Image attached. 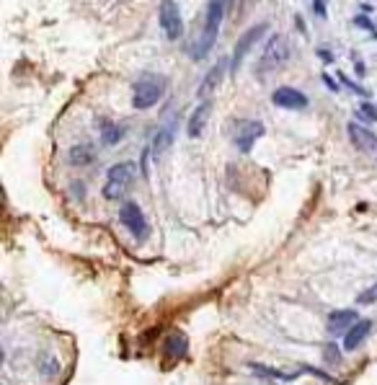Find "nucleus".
I'll return each instance as SVG.
<instances>
[{"label": "nucleus", "mask_w": 377, "mask_h": 385, "mask_svg": "<svg viewBox=\"0 0 377 385\" xmlns=\"http://www.w3.org/2000/svg\"><path fill=\"white\" fill-rule=\"evenodd\" d=\"M347 132H349V140H351L359 150H365V153H375L377 150V135L372 129L362 127L357 122H349Z\"/></svg>", "instance_id": "nucleus-10"}, {"label": "nucleus", "mask_w": 377, "mask_h": 385, "mask_svg": "<svg viewBox=\"0 0 377 385\" xmlns=\"http://www.w3.org/2000/svg\"><path fill=\"white\" fill-rule=\"evenodd\" d=\"M271 101L279 109H305L308 106V96L298 88H289V86H282V88L274 91Z\"/></svg>", "instance_id": "nucleus-9"}, {"label": "nucleus", "mask_w": 377, "mask_h": 385, "mask_svg": "<svg viewBox=\"0 0 377 385\" xmlns=\"http://www.w3.org/2000/svg\"><path fill=\"white\" fill-rule=\"evenodd\" d=\"M261 135H264V124L256 122V119H238L230 127V138H233V142H235V148L240 153H249Z\"/></svg>", "instance_id": "nucleus-5"}, {"label": "nucleus", "mask_w": 377, "mask_h": 385, "mask_svg": "<svg viewBox=\"0 0 377 385\" xmlns=\"http://www.w3.org/2000/svg\"><path fill=\"white\" fill-rule=\"evenodd\" d=\"M222 3H225V8H228V6H230V0H222Z\"/></svg>", "instance_id": "nucleus-23"}, {"label": "nucleus", "mask_w": 377, "mask_h": 385, "mask_svg": "<svg viewBox=\"0 0 377 385\" xmlns=\"http://www.w3.org/2000/svg\"><path fill=\"white\" fill-rule=\"evenodd\" d=\"M209 111H212V104L209 101H202L197 109H194V114L188 117L186 122V135L188 138L197 140L202 132H204V127H207V119H209Z\"/></svg>", "instance_id": "nucleus-13"}, {"label": "nucleus", "mask_w": 377, "mask_h": 385, "mask_svg": "<svg viewBox=\"0 0 377 385\" xmlns=\"http://www.w3.org/2000/svg\"><path fill=\"white\" fill-rule=\"evenodd\" d=\"M160 26L166 31L168 39H179L184 34V21H181V10L173 0H163L160 3Z\"/></svg>", "instance_id": "nucleus-7"}, {"label": "nucleus", "mask_w": 377, "mask_h": 385, "mask_svg": "<svg viewBox=\"0 0 377 385\" xmlns=\"http://www.w3.org/2000/svg\"><path fill=\"white\" fill-rule=\"evenodd\" d=\"M369 331H372V321H367V318H359L354 326L347 331V339H344V349L347 352H354V349H359V346L365 344V339L369 336Z\"/></svg>", "instance_id": "nucleus-12"}, {"label": "nucleus", "mask_w": 377, "mask_h": 385, "mask_svg": "<svg viewBox=\"0 0 377 385\" xmlns=\"http://www.w3.org/2000/svg\"><path fill=\"white\" fill-rule=\"evenodd\" d=\"M287 59H289L287 39H284L282 34L271 37V39H269V44L264 47V55H261V59H258V75H264V73H274V70L282 68Z\"/></svg>", "instance_id": "nucleus-3"}, {"label": "nucleus", "mask_w": 377, "mask_h": 385, "mask_svg": "<svg viewBox=\"0 0 377 385\" xmlns=\"http://www.w3.org/2000/svg\"><path fill=\"white\" fill-rule=\"evenodd\" d=\"M68 160L72 163V166H88V163L96 160V150H93V145H88V142L72 145L68 153Z\"/></svg>", "instance_id": "nucleus-16"}, {"label": "nucleus", "mask_w": 377, "mask_h": 385, "mask_svg": "<svg viewBox=\"0 0 377 385\" xmlns=\"http://www.w3.org/2000/svg\"><path fill=\"white\" fill-rule=\"evenodd\" d=\"M163 96V80L155 75H145L142 80L135 83V93H132V106L135 109H150L155 106Z\"/></svg>", "instance_id": "nucleus-4"}, {"label": "nucleus", "mask_w": 377, "mask_h": 385, "mask_svg": "<svg viewBox=\"0 0 377 385\" xmlns=\"http://www.w3.org/2000/svg\"><path fill=\"white\" fill-rule=\"evenodd\" d=\"M357 310H349V308H344V310H334L331 316H328L326 321V328L328 334H341V331H349V328L357 323Z\"/></svg>", "instance_id": "nucleus-11"}, {"label": "nucleus", "mask_w": 377, "mask_h": 385, "mask_svg": "<svg viewBox=\"0 0 377 385\" xmlns=\"http://www.w3.org/2000/svg\"><path fill=\"white\" fill-rule=\"evenodd\" d=\"M359 306H372V303H377V282L372 287H367V290H362L357 297Z\"/></svg>", "instance_id": "nucleus-19"}, {"label": "nucleus", "mask_w": 377, "mask_h": 385, "mask_svg": "<svg viewBox=\"0 0 377 385\" xmlns=\"http://www.w3.org/2000/svg\"><path fill=\"white\" fill-rule=\"evenodd\" d=\"M222 16H225V3H222V0H209L204 26H202L197 41H194V47H191V57H194V59L207 57V52L215 47V39H218V31H220V24H222Z\"/></svg>", "instance_id": "nucleus-1"}, {"label": "nucleus", "mask_w": 377, "mask_h": 385, "mask_svg": "<svg viewBox=\"0 0 377 385\" xmlns=\"http://www.w3.org/2000/svg\"><path fill=\"white\" fill-rule=\"evenodd\" d=\"M173 132H176V124H168L166 129H160L155 142H153V156H163V153L171 148V142H173Z\"/></svg>", "instance_id": "nucleus-17"}, {"label": "nucleus", "mask_w": 377, "mask_h": 385, "mask_svg": "<svg viewBox=\"0 0 377 385\" xmlns=\"http://www.w3.org/2000/svg\"><path fill=\"white\" fill-rule=\"evenodd\" d=\"M119 220H122V225L127 227L129 233L137 238V241H145V238H148L150 227H148L145 215H142V209H139V205H135V202H124L119 209Z\"/></svg>", "instance_id": "nucleus-6"}, {"label": "nucleus", "mask_w": 377, "mask_h": 385, "mask_svg": "<svg viewBox=\"0 0 377 385\" xmlns=\"http://www.w3.org/2000/svg\"><path fill=\"white\" fill-rule=\"evenodd\" d=\"M163 349H166V357H171V359H181V357L188 352V339L184 334H179V331H173V334L166 336Z\"/></svg>", "instance_id": "nucleus-15"}, {"label": "nucleus", "mask_w": 377, "mask_h": 385, "mask_svg": "<svg viewBox=\"0 0 377 385\" xmlns=\"http://www.w3.org/2000/svg\"><path fill=\"white\" fill-rule=\"evenodd\" d=\"M225 65H228V59H218L215 65H212V70H209L207 75H204V80H202V86H199V96L204 99V96H209L212 91L220 86V80H222V73H225Z\"/></svg>", "instance_id": "nucleus-14"}, {"label": "nucleus", "mask_w": 377, "mask_h": 385, "mask_svg": "<svg viewBox=\"0 0 377 385\" xmlns=\"http://www.w3.org/2000/svg\"><path fill=\"white\" fill-rule=\"evenodd\" d=\"M357 117L365 119V122H377V106H372V104H362L357 109Z\"/></svg>", "instance_id": "nucleus-20"}, {"label": "nucleus", "mask_w": 377, "mask_h": 385, "mask_svg": "<svg viewBox=\"0 0 377 385\" xmlns=\"http://www.w3.org/2000/svg\"><path fill=\"white\" fill-rule=\"evenodd\" d=\"M267 31H269L267 24H256V26H251V29L246 31L243 37H240L238 44H235V50H233V59H230V68H233V73H235V70L240 68V62H243V57L249 55L251 47H253V44H256V41L261 39L264 34H267Z\"/></svg>", "instance_id": "nucleus-8"}, {"label": "nucleus", "mask_w": 377, "mask_h": 385, "mask_svg": "<svg viewBox=\"0 0 377 385\" xmlns=\"http://www.w3.org/2000/svg\"><path fill=\"white\" fill-rule=\"evenodd\" d=\"M132 181H135V166L132 163L111 166L109 173H106V184H104V197L109 202H117V199L124 197V191L132 187Z\"/></svg>", "instance_id": "nucleus-2"}, {"label": "nucleus", "mask_w": 377, "mask_h": 385, "mask_svg": "<svg viewBox=\"0 0 377 385\" xmlns=\"http://www.w3.org/2000/svg\"><path fill=\"white\" fill-rule=\"evenodd\" d=\"M357 24L362 26V29H369V26H372V24H369L367 19H357Z\"/></svg>", "instance_id": "nucleus-22"}, {"label": "nucleus", "mask_w": 377, "mask_h": 385, "mask_svg": "<svg viewBox=\"0 0 377 385\" xmlns=\"http://www.w3.org/2000/svg\"><path fill=\"white\" fill-rule=\"evenodd\" d=\"M124 135V129L119 124H114L109 119H104V124H101V140H104V145H117Z\"/></svg>", "instance_id": "nucleus-18"}, {"label": "nucleus", "mask_w": 377, "mask_h": 385, "mask_svg": "<svg viewBox=\"0 0 377 385\" xmlns=\"http://www.w3.org/2000/svg\"><path fill=\"white\" fill-rule=\"evenodd\" d=\"M338 349H336V344H328L326 349H323V359H326V362H334V365H336L338 362Z\"/></svg>", "instance_id": "nucleus-21"}]
</instances>
